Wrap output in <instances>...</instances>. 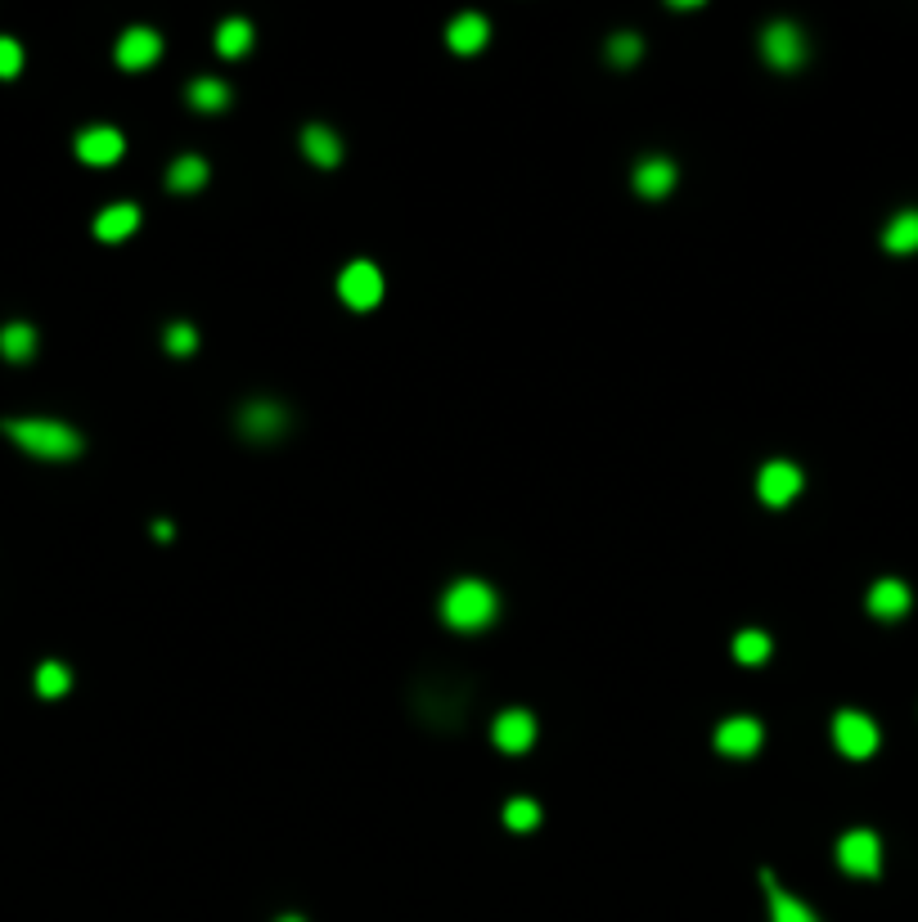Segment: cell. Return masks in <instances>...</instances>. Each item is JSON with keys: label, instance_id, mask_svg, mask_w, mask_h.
Instances as JSON below:
<instances>
[{"label": "cell", "instance_id": "cell-1", "mask_svg": "<svg viewBox=\"0 0 918 922\" xmlns=\"http://www.w3.org/2000/svg\"><path fill=\"white\" fill-rule=\"evenodd\" d=\"M5 432H10V441H19L23 451L41 455V459H72L82 451V436L55 419H10Z\"/></svg>", "mask_w": 918, "mask_h": 922}, {"label": "cell", "instance_id": "cell-2", "mask_svg": "<svg viewBox=\"0 0 918 922\" xmlns=\"http://www.w3.org/2000/svg\"><path fill=\"white\" fill-rule=\"evenodd\" d=\"M442 616L455 631H482V625L496 616V589L487 580H460L446 589L442 599Z\"/></svg>", "mask_w": 918, "mask_h": 922}, {"label": "cell", "instance_id": "cell-3", "mask_svg": "<svg viewBox=\"0 0 918 922\" xmlns=\"http://www.w3.org/2000/svg\"><path fill=\"white\" fill-rule=\"evenodd\" d=\"M837 864L847 873H856V877H878V869H883V846H878L873 833L856 828V833H847L837 841Z\"/></svg>", "mask_w": 918, "mask_h": 922}, {"label": "cell", "instance_id": "cell-4", "mask_svg": "<svg viewBox=\"0 0 918 922\" xmlns=\"http://www.w3.org/2000/svg\"><path fill=\"white\" fill-rule=\"evenodd\" d=\"M833 738H837L842 756H851V761H865V756L878 752V725L869 716H860V711H842L833 720Z\"/></svg>", "mask_w": 918, "mask_h": 922}, {"label": "cell", "instance_id": "cell-5", "mask_svg": "<svg viewBox=\"0 0 918 922\" xmlns=\"http://www.w3.org/2000/svg\"><path fill=\"white\" fill-rule=\"evenodd\" d=\"M338 292H343V302L356 307V311H370L379 298H383V275L370 266V262H351L338 279Z\"/></svg>", "mask_w": 918, "mask_h": 922}, {"label": "cell", "instance_id": "cell-6", "mask_svg": "<svg viewBox=\"0 0 918 922\" xmlns=\"http://www.w3.org/2000/svg\"><path fill=\"white\" fill-rule=\"evenodd\" d=\"M761 50H765V59L775 63L779 72H792L806 59V41H801V32L792 23H770L765 36H761Z\"/></svg>", "mask_w": 918, "mask_h": 922}, {"label": "cell", "instance_id": "cell-7", "mask_svg": "<svg viewBox=\"0 0 918 922\" xmlns=\"http://www.w3.org/2000/svg\"><path fill=\"white\" fill-rule=\"evenodd\" d=\"M797 491H801V468H797V464L775 459V464H765V468H761V477H756V495H761L770 508L792 504V495H797Z\"/></svg>", "mask_w": 918, "mask_h": 922}, {"label": "cell", "instance_id": "cell-8", "mask_svg": "<svg viewBox=\"0 0 918 922\" xmlns=\"http://www.w3.org/2000/svg\"><path fill=\"white\" fill-rule=\"evenodd\" d=\"M78 158L91 163V167H108L122 158V135L114 127H91L78 135Z\"/></svg>", "mask_w": 918, "mask_h": 922}, {"label": "cell", "instance_id": "cell-9", "mask_svg": "<svg viewBox=\"0 0 918 922\" xmlns=\"http://www.w3.org/2000/svg\"><path fill=\"white\" fill-rule=\"evenodd\" d=\"M716 747H720L725 756H752V752L761 747V725H756L752 716H734V720H725V725L716 729Z\"/></svg>", "mask_w": 918, "mask_h": 922}, {"label": "cell", "instance_id": "cell-10", "mask_svg": "<svg viewBox=\"0 0 918 922\" xmlns=\"http://www.w3.org/2000/svg\"><path fill=\"white\" fill-rule=\"evenodd\" d=\"M158 50H163L158 32H150V27H131L122 41H118V63H122L127 72H140V68H150V63L158 59Z\"/></svg>", "mask_w": 918, "mask_h": 922}, {"label": "cell", "instance_id": "cell-11", "mask_svg": "<svg viewBox=\"0 0 918 922\" xmlns=\"http://www.w3.org/2000/svg\"><path fill=\"white\" fill-rule=\"evenodd\" d=\"M532 743H536V720H532L527 711H504V716L496 720V747H500V752L518 756V752H527Z\"/></svg>", "mask_w": 918, "mask_h": 922}, {"label": "cell", "instance_id": "cell-12", "mask_svg": "<svg viewBox=\"0 0 918 922\" xmlns=\"http://www.w3.org/2000/svg\"><path fill=\"white\" fill-rule=\"evenodd\" d=\"M239 423H243V432L252 436V441H271V436H279L284 432V410L279 405H271V400H252L248 410L239 415Z\"/></svg>", "mask_w": 918, "mask_h": 922}, {"label": "cell", "instance_id": "cell-13", "mask_svg": "<svg viewBox=\"0 0 918 922\" xmlns=\"http://www.w3.org/2000/svg\"><path fill=\"white\" fill-rule=\"evenodd\" d=\"M869 612L873 616H883V621H896V616H905L909 612V589L901 585V580H878L873 589H869Z\"/></svg>", "mask_w": 918, "mask_h": 922}, {"label": "cell", "instance_id": "cell-14", "mask_svg": "<svg viewBox=\"0 0 918 922\" xmlns=\"http://www.w3.org/2000/svg\"><path fill=\"white\" fill-rule=\"evenodd\" d=\"M135 226H140V212H135L131 203H118V207H104V212H99L95 235H99L104 243H122L127 235H135Z\"/></svg>", "mask_w": 918, "mask_h": 922}, {"label": "cell", "instance_id": "cell-15", "mask_svg": "<svg viewBox=\"0 0 918 922\" xmlns=\"http://www.w3.org/2000/svg\"><path fill=\"white\" fill-rule=\"evenodd\" d=\"M446 41L455 55H473V50H482L487 46V19L482 14H460L446 32Z\"/></svg>", "mask_w": 918, "mask_h": 922}, {"label": "cell", "instance_id": "cell-16", "mask_svg": "<svg viewBox=\"0 0 918 922\" xmlns=\"http://www.w3.org/2000/svg\"><path fill=\"white\" fill-rule=\"evenodd\" d=\"M676 184V167L667 163V158H653V163H640V171H635V190L644 194V199H663L667 190Z\"/></svg>", "mask_w": 918, "mask_h": 922}, {"label": "cell", "instance_id": "cell-17", "mask_svg": "<svg viewBox=\"0 0 918 922\" xmlns=\"http://www.w3.org/2000/svg\"><path fill=\"white\" fill-rule=\"evenodd\" d=\"M883 248L905 256V252H918V212H901L892 216V226L883 230Z\"/></svg>", "mask_w": 918, "mask_h": 922}, {"label": "cell", "instance_id": "cell-18", "mask_svg": "<svg viewBox=\"0 0 918 922\" xmlns=\"http://www.w3.org/2000/svg\"><path fill=\"white\" fill-rule=\"evenodd\" d=\"M302 149H307V158L320 163V167H334V163L343 158L334 131H324V127H307V131H302Z\"/></svg>", "mask_w": 918, "mask_h": 922}, {"label": "cell", "instance_id": "cell-19", "mask_svg": "<svg viewBox=\"0 0 918 922\" xmlns=\"http://www.w3.org/2000/svg\"><path fill=\"white\" fill-rule=\"evenodd\" d=\"M36 351V334H32V324H5L0 328V356L23 364L27 356Z\"/></svg>", "mask_w": 918, "mask_h": 922}, {"label": "cell", "instance_id": "cell-20", "mask_svg": "<svg viewBox=\"0 0 918 922\" xmlns=\"http://www.w3.org/2000/svg\"><path fill=\"white\" fill-rule=\"evenodd\" d=\"M248 46H252V27H248L243 19H230V23H222V32H216V50H222L226 59H239Z\"/></svg>", "mask_w": 918, "mask_h": 922}, {"label": "cell", "instance_id": "cell-21", "mask_svg": "<svg viewBox=\"0 0 918 922\" xmlns=\"http://www.w3.org/2000/svg\"><path fill=\"white\" fill-rule=\"evenodd\" d=\"M190 104H194V108H203V113H222V108L230 104V91H226L222 82L203 77V82H194V86H190Z\"/></svg>", "mask_w": 918, "mask_h": 922}, {"label": "cell", "instance_id": "cell-22", "mask_svg": "<svg viewBox=\"0 0 918 922\" xmlns=\"http://www.w3.org/2000/svg\"><path fill=\"white\" fill-rule=\"evenodd\" d=\"M203 180H207V163H203V158H180V163L171 167V176H167V184H171V190H180V194L199 190Z\"/></svg>", "mask_w": 918, "mask_h": 922}, {"label": "cell", "instance_id": "cell-23", "mask_svg": "<svg viewBox=\"0 0 918 922\" xmlns=\"http://www.w3.org/2000/svg\"><path fill=\"white\" fill-rule=\"evenodd\" d=\"M770 913H775V922H820L801 900H792V896L779 891V887H770Z\"/></svg>", "mask_w": 918, "mask_h": 922}, {"label": "cell", "instance_id": "cell-24", "mask_svg": "<svg viewBox=\"0 0 918 922\" xmlns=\"http://www.w3.org/2000/svg\"><path fill=\"white\" fill-rule=\"evenodd\" d=\"M504 824H509L513 833H532V828L540 824V805H536V801H527V797L509 801V805H504Z\"/></svg>", "mask_w": 918, "mask_h": 922}, {"label": "cell", "instance_id": "cell-25", "mask_svg": "<svg viewBox=\"0 0 918 922\" xmlns=\"http://www.w3.org/2000/svg\"><path fill=\"white\" fill-rule=\"evenodd\" d=\"M68 684H72V675H68V667H59V661H46V667L36 671V693L41 697H63Z\"/></svg>", "mask_w": 918, "mask_h": 922}, {"label": "cell", "instance_id": "cell-26", "mask_svg": "<svg viewBox=\"0 0 918 922\" xmlns=\"http://www.w3.org/2000/svg\"><path fill=\"white\" fill-rule=\"evenodd\" d=\"M734 657H739L743 667H756V661L770 657V639H765L761 631H743L739 639H734Z\"/></svg>", "mask_w": 918, "mask_h": 922}, {"label": "cell", "instance_id": "cell-27", "mask_svg": "<svg viewBox=\"0 0 918 922\" xmlns=\"http://www.w3.org/2000/svg\"><path fill=\"white\" fill-rule=\"evenodd\" d=\"M644 55V46H640V36H631V32H617L612 36V46H608V59L617 63V68H627V63H635Z\"/></svg>", "mask_w": 918, "mask_h": 922}, {"label": "cell", "instance_id": "cell-28", "mask_svg": "<svg viewBox=\"0 0 918 922\" xmlns=\"http://www.w3.org/2000/svg\"><path fill=\"white\" fill-rule=\"evenodd\" d=\"M194 347H199L194 324H171V328H167V351H171V356H190Z\"/></svg>", "mask_w": 918, "mask_h": 922}, {"label": "cell", "instance_id": "cell-29", "mask_svg": "<svg viewBox=\"0 0 918 922\" xmlns=\"http://www.w3.org/2000/svg\"><path fill=\"white\" fill-rule=\"evenodd\" d=\"M19 68H23V50H19V41H10V36H0V77H19Z\"/></svg>", "mask_w": 918, "mask_h": 922}, {"label": "cell", "instance_id": "cell-30", "mask_svg": "<svg viewBox=\"0 0 918 922\" xmlns=\"http://www.w3.org/2000/svg\"><path fill=\"white\" fill-rule=\"evenodd\" d=\"M279 922H302V918H279Z\"/></svg>", "mask_w": 918, "mask_h": 922}]
</instances>
